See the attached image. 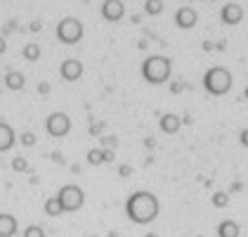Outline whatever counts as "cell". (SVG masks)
Returning a JSON list of instances; mask_svg holds the SVG:
<instances>
[{"label":"cell","mask_w":248,"mask_h":237,"mask_svg":"<svg viewBox=\"0 0 248 237\" xmlns=\"http://www.w3.org/2000/svg\"><path fill=\"white\" fill-rule=\"evenodd\" d=\"M172 71H175V59L163 52H154L149 57H144L142 67H140V76L152 85H161V83L170 81Z\"/></svg>","instance_id":"6da1fadb"},{"label":"cell","mask_w":248,"mask_h":237,"mask_svg":"<svg viewBox=\"0 0 248 237\" xmlns=\"http://www.w3.org/2000/svg\"><path fill=\"white\" fill-rule=\"evenodd\" d=\"M45 128H47V133H50L52 138H64V135L71 131V118L66 117V114H62V112H55V114L47 117Z\"/></svg>","instance_id":"7a4b0ae2"},{"label":"cell","mask_w":248,"mask_h":237,"mask_svg":"<svg viewBox=\"0 0 248 237\" xmlns=\"http://www.w3.org/2000/svg\"><path fill=\"white\" fill-rule=\"evenodd\" d=\"M158 128L166 133V135H175L180 128H182V117L180 114H163L161 117V121H158Z\"/></svg>","instance_id":"3957f363"},{"label":"cell","mask_w":248,"mask_h":237,"mask_svg":"<svg viewBox=\"0 0 248 237\" xmlns=\"http://www.w3.org/2000/svg\"><path fill=\"white\" fill-rule=\"evenodd\" d=\"M12 145H15V131L5 121H0V154L2 152H10Z\"/></svg>","instance_id":"277c9868"}]
</instances>
